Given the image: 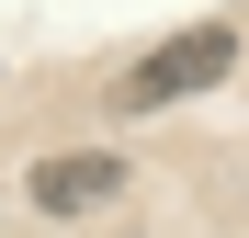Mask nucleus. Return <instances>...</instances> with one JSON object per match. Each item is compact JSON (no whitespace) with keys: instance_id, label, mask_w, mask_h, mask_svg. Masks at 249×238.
I'll return each instance as SVG.
<instances>
[{"instance_id":"obj_1","label":"nucleus","mask_w":249,"mask_h":238,"mask_svg":"<svg viewBox=\"0 0 249 238\" xmlns=\"http://www.w3.org/2000/svg\"><path fill=\"white\" fill-rule=\"evenodd\" d=\"M227 68H238V23H193V34L147 46L136 68L113 79V113H159V102H193V91H215Z\"/></svg>"},{"instance_id":"obj_2","label":"nucleus","mask_w":249,"mask_h":238,"mask_svg":"<svg viewBox=\"0 0 249 238\" xmlns=\"http://www.w3.org/2000/svg\"><path fill=\"white\" fill-rule=\"evenodd\" d=\"M34 204H46V216H91V204H113V193H124V159L113 147H57V159H34Z\"/></svg>"}]
</instances>
